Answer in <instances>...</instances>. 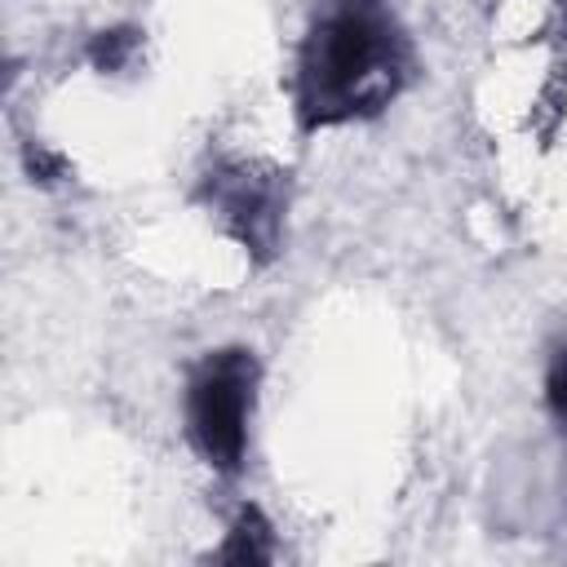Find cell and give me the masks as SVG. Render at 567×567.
<instances>
[{
    "label": "cell",
    "instance_id": "5",
    "mask_svg": "<svg viewBox=\"0 0 567 567\" xmlns=\"http://www.w3.org/2000/svg\"><path fill=\"white\" fill-rule=\"evenodd\" d=\"M137 49H142V31L137 27H111V31H97L84 53H89V66L93 71L115 75V71H124L137 58Z\"/></svg>",
    "mask_w": 567,
    "mask_h": 567
},
{
    "label": "cell",
    "instance_id": "4",
    "mask_svg": "<svg viewBox=\"0 0 567 567\" xmlns=\"http://www.w3.org/2000/svg\"><path fill=\"white\" fill-rule=\"evenodd\" d=\"M213 563H235V567H261L275 558V527L270 518L261 514V505L244 501L221 536V545L208 554Z\"/></svg>",
    "mask_w": 567,
    "mask_h": 567
},
{
    "label": "cell",
    "instance_id": "6",
    "mask_svg": "<svg viewBox=\"0 0 567 567\" xmlns=\"http://www.w3.org/2000/svg\"><path fill=\"white\" fill-rule=\"evenodd\" d=\"M540 399L545 412L567 430V341H558L545 359V381H540Z\"/></svg>",
    "mask_w": 567,
    "mask_h": 567
},
{
    "label": "cell",
    "instance_id": "2",
    "mask_svg": "<svg viewBox=\"0 0 567 567\" xmlns=\"http://www.w3.org/2000/svg\"><path fill=\"white\" fill-rule=\"evenodd\" d=\"M257 390H261V359L252 346H217L186 368L182 434L217 478L244 474Z\"/></svg>",
    "mask_w": 567,
    "mask_h": 567
},
{
    "label": "cell",
    "instance_id": "3",
    "mask_svg": "<svg viewBox=\"0 0 567 567\" xmlns=\"http://www.w3.org/2000/svg\"><path fill=\"white\" fill-rule=\"evenodd\" d=\"M195 204L257 266L275 261L288 221V173L261 159H213L195 182Z\"/></svg>",
    "mask_w": 567,
    "mask_h": 567
},
{
    "label": "cell",
    "instance_id": "1",
    "mask_svg": "<svg viewBox=\"0 0 567 567\" xmlns=\"http://www.w3.org/2000/svg\"><path fill=\"white\" fill-rule=\"evenodd\" d=\"M412 80V40L390 0H319L292 62L301 133L381 115Z\"/></svg>",
    "mask_w": 567,
    "mask_h": 567
}]
</instances>
